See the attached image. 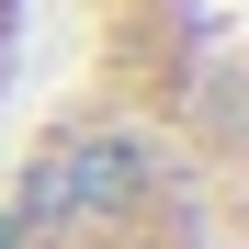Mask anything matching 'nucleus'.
Segmentation results:
<instances>
[{"instance_id": "nucleus-1", "label": "nucleus", "mask_w": 249, "mask_h": 249, "mask_svg": "<svg viewBox=\"0 0 249 249\" xmlns=\"http://www.w3.org/2000/svg\"><path fill=\"white\" fill-rule=\"evenodd\" d=\"M136 193H147V159L124 136H68V147H46L23 170V204H12V215L23 227H79V215H113V204H136Z\"/></svg>"}, {"instance_id": "nucleus-2", "label": "nucleus", "mask_w": 249, "mask_h": 249, "mask_svg": "<svg viewBox=\"0 0 249 249\" xmlns=\"http://www.w3.org/2000/svg\"><path fill=\"white\" fill-rule=\"evenodd\" d=\"M0 249H23V215H12V204H0Z\"/></svg>"}]
</instances>
